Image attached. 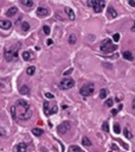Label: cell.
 I'll return each instance as SVG.
<instances>
[{
	"label": "cell",
	"instance_id": "obj_2",
	"mask_svg": "<svg viewBox=\"0 0 135 152\" xmlns=\"http://www.w3.org/2000/svg\"><path fill=\"white\" fill-rule=\"evenodd\" d=\"M18 46L19 45H16V46H12V48H6L5 52H4V56L7 62H14L18 59Z\"/></svg>",
	"mask_w": 135,
	"mask_h": 152
},
{
	"label": "cell",
	"instance_id": "obj_29",
	"mask_svg": "<svg viewBox=\"0 0 135 152\" xmlns=\"http://www.w3.org/2000/svg\"><path fill=\"white\" fill-rule=\"evenodd\" d=\"M43 31H44V33L45 34H50V32H51V30H50V27L49 26H43Z\"/></svg>",
	"mask_w": 135,
	"mask_h": 152
},
{
	"label": "cell",
	"instance_id": "obj_31",
	"mask_svg": "<svg viewBox=\"0 0 135 152\" xmlns=\"http://www.w3.org/2000/svg\"><path fill=\"white\" fill-rule=\"evenodd\" d=\"M113 40H114V42H118V40H120V34L118 33L114 34V36H113Z\"/></svg>",
	"mask_w": 135,
	"mask_h": 152
},
{
	"label": "cell",
	"instance_id": "obj_7",
	"mask_svg": "<svg viewBox=\"0 0 135 152\" xmlns=\"http://www.w3.org/2000/svg\"><path fill=\"white\" fill-rule=\"evenodd\" d=\"M59 86H61V88L62 89H70V88H72L73 86H75V81H73L72 79H64L61 81V83H59Z\"/></svg>",
	"mask_w": 135,
	"mask_h": 152
},
{
	"label": "cell",
	"instance_id": "obj_37",
	"mask_svg": "<svg viewBox=\"0 0 135 152\" xmlns=\"http://www.w3.org/2000/svg\"><path fill=\"white\" fill-rule=\"evenodd\" d=\"M120 143H121V145L124 147V149H126V150H128V145H126V144H124L123 141H120Z\"/></svg>",
	"mask_w": 135,
	"mask_h": 152
},
{
	"label": "cell",
	"instance_id": "obj_39",
	"mask_svg": "<svg viewBox=\"0 0 135 152\" xmlns=\"http://www.w3.org/2000/svg\"><path fill=\"white\" fill-rule=\"evenodd\" d=\"M132 106H133V109H135V98H134V100H133V102H132Z\"/></svg>",
	"mask_w": 135,
	"mask_h": 152
},
{
	"label": "cell",
	"instance_id": "obj_33",
	"mask_svg": "<svg viewBox=\"0 0 135 152\" xmlns=\"http://www.w3.org/2000/svg\"><path fill=\"white\" fill-rule=\"evenodd\" d=\"M71 73H72V68H70V69H69V70H65V71H64V74H63V75H64V76H68V75H70Z\"/></svg>",
	"mask_w": 135,
	"mask_h": 152
},
{
	"label": "cell",
	"instance_id": "obj_1",
	"mask_svg": "<svg viewBox=\"0 0 135 152\" xmlns=\"http://www.w3.org/2000/svg\"><path fill=\"white\" fill-rule=\"evenodd\" d=\"M16 109H18V112L16 110V120H27L31 118L32 112L30 109V105L26 100H18L14 105Z\"/></svg>",
	"mask_w": 135,
	"mask_h": 152
},
{
	"label": "cell",
	"instance_id": "obj_22",
	"mask_svg": "<svg viewBox=\"0 0 135 152\" xmlns=\"http://www.w3.org/2000/svg\"><path fill=\"white\" fill-rule=\"evenodd\" d=\"M108 95V90L107 89H101L100 90V98L101 99H106Z\"/></svg>",
	"mask_w": 135,
	"mask_h": 152
},
{
	"label": "cell",
	"instance_id": "obj_17",
	"mask_svg": "<svg viewBox=\"0 0 135 152\" xmlns=\"http://www.w3.org/2000/svg\"><path fill=\"white\" fill-rule=\"evenodd\" d=\"M122 56H123L127 61H133V58H134V57H133V54L130 51H124L123 54H122Z\"/></svg>",
	"mask_w": 135,
	"mask_h": 152
},
{
	"label": "cell",
	"instance_id": "obj_23",
	"mask_svg": "<svg viewBox=\"0 0 135 152\" xmlns=\"http://www.w3.org/2000/svg\"><path fill=\"white\" fill-rule=\"evenodd\" d=\"M82 144H83L84 146H91V141H90L87 137H84V138L82 139Z\"/></svg>",
	"mask_w": 135,
	"mask_h": 152
},
{
	"label": "cell",
	"instance_id": "obj_30",
	"mask_svg": "<svg viewBox=\"0 0 135 152\" xmlns=\"http://www.w3.org/2000/svg\"><path fill=\"white\" fill-rule=\"evenodd\" d=\"M11 113H12V118L16 120V107H14V106L11 107Z\"/></svg>",
	"mask_w": 135,
	"mask_h": 152
},
{
	"label": "cell",
	"instance_id": "obj_11",
	"mask_svg": "<svg viewBox=\"0 0 135 152\" xmlns=\"http://www.w3.org/2000/svg\"><path fill=\"white\" fill-rule=\"evenodd\" d=\"M19 93L21 94V95H28V94L31 93V89H30L28 86L22 85V86H20V88H19Z\"/></svg>",
	"mask_w": 135,
	"mask_h": 152
},
{
	"label": "cell",
	"instance_id": "obj_25",
	"mask_svg": "<svg viewBox=\"0 0 135 152\" xmlns=\"http://www.w3.org/2000/svg\"><path fill=\"white\" fill-rule=\"evenodd\" d=\"M21 29L24 30V31H27L28 29H30V24H28L27 22H24V23L21 24Z\"/></svg>",
	"mask_w": 135,
	"mask_h": 152
},
{
	"label": "cell",
	"instance_id": "obj_26",
	"mask_svg": "<svg viewBox=\"0 0 135 152\" xmlns=\"http://www.w3.org/2000/svg\"><path fill=\"white\" fill-rule=\"evenodd\" d=\"M69 43H70V44H75V43H76V36H75V34H70V37H69Z\"/></svg>",
	"mask_w": 135,
	"mask_h": 152
},
{
	"label": "cell",
	"instance_id": "obj_28",
	"mask_svg": "<svg viewBox=\"0 0 135 152\" xmlns=\"http://www.w3.org/2000/svg\"><path fill=\"white\" fill-rule=\"evenodd\" d=\"M102 130H103L104 132H109V125H108V122H104V124L102 125Z\"/></svg>",
	"mask_w": 135,
	"mask_h": 152
},
{
	"label": "cell",
	"instance_id": "obj_8",
	"mask_svg": "<svg viewBox=\"0 0 135 152\" xmlns=\"http://www.w3.org/2000/svg\"><path fill=\"white\" fill-rule=\"evenodd\" d=\"M70 122L69 121H64V122H62L61 125H58L57 126V132L61 133V134H64V133H66L68 131L70 130Z\"/></svg>",
	"mask_w": 135,
	"mask_h": 152
},
{
	"label": "cell",
	"instance_id": "obj_13",
	"mask_svg": "<svg viewBox=\"0 0 135 152\" xmlns=\"http://www.w3.org/2000/svg\"><path fill=\"white\" fill-rule=\"evenodd\" d=\"M16 151L17 152H26L27 151V145L25 143H19L16 147Z\"/></svg>",
	"mask_w": 135,
	"mask_h": 152
},
{
	"label": "cell",
	"instance_id": "obj_27",
	"mask_svg": "<svg viewBox=\"0 0 135 152\" xmlns=\"http://www.w3.org/2000/svg\"><path fill=\"white\" fill-rule=\"evenodd\" d=\"M114 132H115L116 134H118V133L121 132V128H120V125L118 124H114Z\"/></svg>",
	"mask_w": 135,
	"mask_h": 152
},
{
	"label": "cell",
	"instance_id": "obj_16",
	"mask_svg": "<svg viewBox=\"0 0 135 152\" xmlns=\"http://www.w3.org/2000/svg\"><path fill=\"white\" fill-rule=\"evenodd\" d=\"M108 17L109 18H116L117 17V12L113 9V7H109V9H108Z\"/></svg>",
	"mask_w": 135,
	"mask_h": 152
},
{
	"label": "cell",
	"instance_id": "obj_35",
	"mask_svg": "<svg viewBox=\"0 0 135 152\" xmlns=\"http://www.w3.org/2000/svg\"><path fill=\"white\" fill-rule=\"evenodd\" d=\"M117 112H118L117 109H111V115H116V114H117Z\"/></svg>",
	"mask_w": 135,
	"mask_h": 152
},
{
	"label": "cell",
	"instance_id": "obj_12",
	"mask_svg": "<svg viewBox=\"0 0 135 152\" xmlns=\"http://www.w3.org/2000/svg\"><path fill=\"white\" fill-rule=\"evenodd\" d=\"M22 58H24V61H32L34 57L31 51H24L22 52Z\"/></svg>",
	"mask_w": 135,
	"mask_h": 152
},
{
	"label": "cell",
	"instance_id": "obj_40",
	"mask_svg": "<svg viewBox=\"0 0 135 152\" xmlns=\"http://www.w3.org/2000/svg\"><path fill=\"white\" fill-rule=\"evenodd\" d=\"M46 43H48V44L50 45V44H52V40H51V39H48V42H46Z\"/></svg>",
	"mask_w": 135,
	"mask_h": 152
},
{
	"label": "cell",
	"instance_id": "obj_10",
	"mask_svg": "<svg viewBox=\"0 0 135 152\" xmlns=\"http://www.w3.org/2000/svg\"><path fill=\"white\" fill-rule=\"evenodd\" d=\"M49 14V10L45 7H38L37 9V16L38 17H46Z\"/></svg>",
	"mask_w": 135,
	"mask_h": 152
},
{
	"label": "cell",
	"instance_id": "obj_20",
	"mask_svg": "<svg viewBox=\"0 0 135 152\" xmlns=\"http://www.w3.org/2000/svg\"><path fill=\"white\" fill-rule=\"evenodd\" d=\"M34 71H36V68L34 67H28L27 69H26V74H27L28 76H32L34 74Z\"/></svg>",
	"mask_w": 135,
	"mask_h": 152
},
{
	"label": "cell",
	"instance_id": "obj_19",
	"mask_svg": "<svg viewBox=\"0 0 135 152\" xmlns=\"http://www.w3.org/2000/svg\"><path fill=\"white\" fill-rule=\"evenodd\" d=\"M68 152H83L81 149H79L78 146H76V145H72V146L69 147V151Z\"/></svg>",
	"mask_w": 135,
	"mask_h": 152
},
{
	"label": "cell",
	"instance_id": "obj_3",
	"mask_svg": "<svg viewBox=\"0 0 135 152\" xmlns=\"http://www.w3.org/2000/svg\"><path fill=\"white\" fill-rule=\"evenodd\" d=\"M116 49H117V46H116L115 44H113L110 39H104L103 42L101 43V45H100V50H101L102 52H104V54L113 52V51H115Z\"/></svg>",
	"mask_w": 135,
	"mask_h": 152
},
{
	"label": "cell",
	"instance_id": "obj_6",
	"mask_svg": "<svg viewBox=\"0 0 135 152\" xmlns=\"http://www.w3.org/2000/svg\"><path fill=\"white\" fill-rule=\"evenodd\" d=\"M94 90H95V87H94L93 85H87V86H83V87L81 88L79 93L83 96H90V95H93Z\"/></svg>",
	"mask_w": 135,
	"mask_h": 152
},
{
	"label": "cell",
	"instance_id": "obj_15",
	"mask_svg": "<svg viewBox=\"0 0 135 152\" xmlns=\"http://www.w3.org/2000/svg\"><path fill=\"white\" fill-rule=\"evenodd\" d=\"M65 13L69 16V19L70 20H75V13H73V11L70 7H66V9H65Z\"/></svg>",
	"mask_w": 135,
	"mask_h": 152
},
{
	"label": "cell",
	"instance_id": "obj_32",
	"mask_svg": "<svg viewBox=\"0 0 135 152\" xmlns=\"http://www.w3.org/2000/svg\"><path fill=\"white\" fill-rule=\"evenodd\" d=\"M106 106H107V107H111L113 106V100L111 99H108L107 101H106Z\"/></svg>",
	"mask_w": 135,
	"mask_h": 152
},
{
	"label": "cell",
	"instance_id": "obj_38",
	"mask_svg": "<svg viewBox=\"0 0 135 152\" xmlns=\"http://www.w3.org/2000/svg\"><path fill=\"white\" fill-rule=\"evenodd\" d=\"M132 31H133V32H135V22L133 23V26H132Z\"/></svg>",
	"mask_w": 135,
	"mask_h": 152
},
{
	"label": "cell",
	"instance_id": "obj_4",
	"mask_svg": "<svg viewBox=\"0 0 135 152\" xmlns=\"http://www.w3.org/2000/svg\"><path fill=\"white\" fill-rule=\"evenodd\" d=\"M88 5L91 6L96 13H100V12H102V10L104 9L106 3H104L103 0H89V1H88Z\"/></svg>",
	"mask_w": 135,
	"mask_h": 152
},
{
	"label": "cell",
	"instance_id": "obj_5",
	"mask_svg": "<svg viewBox=\"0 0 135 152\" xmlns=\"http://www.w3.org/2000/svg\"><path fill=\"white\" fill-rule=\"evenodd\" d=\"M57 110H58L57 105L49 103V102H44V113H45V115L46 116L52 115V114L57 113Z\"/></svg>",
	"mask_w": 135,
	"mask_h": 152
},
{
	"label": "cell",
	"instance_id": "obj_9",
	"mask_svg": "<svg viewBox=\"0 0 135 152\" xmlns=\"http://www.w3.org/2000/svg\"><path fill=\"white\" fill-rule=\"evenodd\" d=\"M11 26H12V23L10 20H6V19L0 20V27L4 29V30H9V29H11Z\"/></svg>",
	"mask_w": 135,
	"mask_h": 152
},
{
	"label": "cell",
	"instance_id": "obj_18",
	"mask_svg": "<svg viewBox=\"0 0 135 152\" xmlns=\"http://www.w3.org/2000/svg\"><path fill=\"white\" fill-rule=\"evenodd\" d=\"M32 133H33L36 137H40V135L44 133V131H43L42 128H33V130H32Z\"/></svg>",
	"mask_w": 135,
	"mask_h": 152
},
{
	"label": "cell",
	"instance_id": "obj_36",
	"mask_svg": "<svg viewBox=\"0 0 135 152\" xmlns=\"http://www.w3.org/2000/svg\"><path fill=\"white\" fill-rule=\"evenodd\" d=\"M129 5L133 6V7H135V0H130V1H129Z\"/></svg>",
	"mask_w": 135,
	"mask_h": 152
},
{
	"label": "cell",
	"instance_id": "obj_24",
	"mask_svg": "<svg viewBox=\"0 0 135 152\" xmlns=\"http://www.w3.org/2000/svg\"><path fill=\"white\" fill-rule=\"evenodd\" d=\"M123 133H124V137H126V138H128V139H132V138H133L132 133H130V131L128 130V128H124V130H123Z\"/></svg>",
	"mask_w": 135,
	"mask_h": 152
},
{
	"label": "cell",
	"instance_id": "obj_34",
	"mask_svg": "<svg viewBox=\"0 0 135 152\" xmlns=\"http://www.w3.org/2000/svg\"><path fill=\"white\" fill-rule=\"evenodd\" d=\"M45 98L46 99H54V94H51V93H45Z\"/></svg>",
	"mask_w": 135,
	"mask_h": 152
},
{
	"label": "cell",
	"instance_id": "obj_14",
	"mask_svg": "<svg viewBox=\"0 0 135 152\" xmlns=\"http://www.w3.org/2000/svg\"><path fill=\"white\" fill-rule=\"evenodd\" d=\"M17 12H18V9L16 7V6H13V7H11L9 11L6 12V16H7V17H13V16L17 13Z\"/></svg>",
	"mask_w": 135,
	"mask_h": 152
},
{
	"label": "cell",
	"instance_id": "obj_21",
	"mask_svg": "<svg viewBox=\"0 0 135 152\" xmlns=\"http://www.w3.org/2000/svg\"><path fill=\"white\" fill-rule=\"evenodd\" d=\"M21 4L27 6V7H32L33 6V1H31V0H21Z\"/></svg>",
	"mask_w": 135,
	"mask_h": 152
}]
</instances>
